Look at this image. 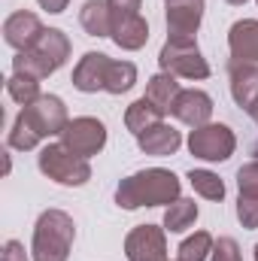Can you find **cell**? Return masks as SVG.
Masks as SVG:
<instances>
[{
	"instance_id": "obj_1",
	"label": "cell",
	"mask_w": 258,
	"mask_h": 261,
	"mask_svg": "<svg viewBox=\"0 0 258 261\" xmlns=\"http://www.w3.org/2000/svg\"><path fill=\"white\" fill-rule=\"evenodd\" d=\"M179 176L164 167H146L125 176L116 189V203L122 210H140V206H170L179 195Z\"/></svg>"
},
{
	"instance_id": "obj_2",
	"label": "cell",
	"mask_w": 258,
	"mask_h": 261,
	"mask_svg": "<svg viewBox=\"0 0 258 261\" xmlns=\"http://www.w3.org/2000/svg\"><path fill=\"white\" fill-rule=\"evenodd\" d=\"M73 240H76L73 216L64 210H43L34 225V240H31L34 261H67Z\"/></svg>"
},
{
	"instance_id": "obj_3",
	"label": "cell",
	"mask_w": 258,
	"mask_h": 261,
	"mask_svg": "<svg viewBox=\"0 0 258 261\" xmlns=\"http://www.w3.org/2000/svg\"><path fill=\"white\" fill-rule=\"evenodd\" d=\"M70 37L58 28H46L43 37L37 40L34 49L28 52H18L12 58V73H21V76H34V79H46L52 76L55 70H61L70 58Z\"/></svg>"
},
{
	"instance_id": "obj_4",
	"label": "cell",
	"mask_w": 258,
	"mask_h": 261,
	"mask_svg": "<svg viewBox=\"0 0 258 261\" xmlns=\"http://www.w3.org/2000/svg\"><path fill=\"white\" fill-rule=\"evenodd\" d=\"M37 164H40V173L49 176V179L58 182V186L76 189V186H85V182L91 179V164H88V158L70 152L64 143H49V146H43Z\"/></svg>"
},
{
	"instance_id": "obj_5",
	"label": "cell",
	"mask_w": 258,
	"mask_h": 261,
	"mask_svg": "<svg viewBox=\"0 0 258 261\" xmlns=\"http://www.w3.org/2000/svg\"><path fill=\"white\" fill-rule=\"evenodd\" d=\"M158 67L164 73H173L183 79H207L210 76V64H207L203 52L197 49V40H189V37H167L158 52Z\"/></svg>"
},
{
	"instance_id": "obj_6",
	"label": "cell",
	"mask_w": 258,
	"mask_h": 261,
	"mask_svg": "<svg viewBox=\"0 0 258 261\" xmlns=\"http://www.w3.org/2000/svg\"><path fill=\"white\" fill-rule=\"evenodd\" d=\"M237 149L234 130L222 122H207L189 134V152L200 161H228Z\"/></svg>"
},
{
	"instance_id": "obj_7",
	"label": "cell",
	"mask_w": 258,
	"mask_h": 261,
	"mask_svg": "<svg viewBox=\"0 0 258 261\" xmlns=\"http://www.w3.org/2000/svg\"><path fill=\"white\" fill-rule=\"evenodd\" d=\"M31 130L40 137V140H49V137H58V134H64L67 128V107L64 100L58 97V94H43V97H37L34 103H28V107H21V113H18Z\"/></svg>"
},
{
	"instance_id": "obj_8",
	"label": "cell",
	"mask_w": 258,
	"mask_h": 261,
	"mask_svg": "<svg viewBox=\"0 0 258 261\" xmlns=\"http://www.w3.org/2000/svg\"><path fill=\"white\" fill-rule=\"evenodd\" d=\"M61 143L70 152H76L82 158H91L107 146V125L100 119H94V116H76V119L67 122Z\"/></svg>"
},
{
	"instance_id": "obj_9",
	"label": "cell",
	"mask_w": 258,
	"mask_h": 261,
	"mask_svg": "<svg viewBox=\"0 0 258 261\" xmlns=\"http://www.w3.org/2000/svg\"><path fill=\"white\" fill-rule=\"evenodd\" d=\"M125 258L128 261H167V228L137 225L125 237Z\"/></svg>"
},
{
	"instance_id": "obj_10",
	"label": "cell",
	"mask_w": 258,
	"mask_h": 261,
	"mask_svg": "<svg viewBox=\"0 0 258 261\" xmlns=\"http://www.w3.org/2000/svg\"><path fill=\"white\" fill-rule=\"evenodd\" d=\"M164 21H167V37L194 40V34L203 21V0H167Z\"/></svg>"
},
{
	"instance_id": "obj_11",
	"label": "cell",
	"mask_w": 258,
	"mask_h": 261,
	"mask_svg": "<svg viewBox=\"0 0 258 261\" xmlns=\"http://www.w3.org/2000/svg\"><path fill=\"white\" fill-rule=\"evenodd\" d=\"M43 21H40V15H34V12H28V9H18V12H12L6 21H3V40L15 49V52H28V49H34L37 46V40L43 37Z\"/></svg>"
},
{
	"instance_id": "obj_12",
	"label": "cell",
	"mask_w": 258,
	"mask_h": 261,
	"mask_svg": "<svg viewBox=\"0 0 258 261\" xmlns=\"http://www.w3.org/2000/svg\"><path fill=\"white\" fill-rule=\"evenodd\" d=\"M170 116L179 119V122L189 125V128H200V125H207L210 116H213V97H210L207 91H200V88H183V91L176 94L173 107H170Z\"/></svg>"
},
{
	"instance_id": "obj_13",
	"label": "cell",
	"mask_w": 258,
	"mask_h": 261,
	"mask_svg": "<svg viewBox=\"0 0 258 261\" xmlns=\"http://www.w3.org/2000/svg\"><path fill=\"white\" fill-rule=\"evenodd\" d=\"M228 85H231L234 103L249 113L258 103V64L228 61Z\"/></svg>"
},
{
	"instance_id": "obj_14",
	"label": "cell",
	"mask_w": 258,
	"mask_h": 261,
	"mask_svg": "<svg viewBox=\"0 0 258 261\" xmlns=\"http://www.w3.org/2000/svg\"><path fill=\"white\" fill-rule=\"evenodd\" d=\"M110 55L104 52H85L79 58V64L73 67V88L76 91H85V94H94V91H104L107 88V70H110Z\"/></svg>"
},
{
	"instance_id": "obj_15",
	"label": "cell",
	"mask_w": 258,
	"mask_h": 261,
	"mask_svg": "<svg viewBox=\"0 0 258 261\" xmlns=\"http://www.w3.org/2000/svg\"><path fill=\"white\" fill-rule=\"evenodd\" d=\"M228 49H231V61L258 64V18H240L231 24Z\"/></svg>"
},
{
	"instance_id": "obj_16",
	"label": "cell",
	"mask_w": 258,
	"mask_h": 261,
	"mask_svg": "<svg viewBox=\"0 0 258 261\" xmlns=\"http://www.w3.org/2000/svg\"><path fill=\"white\" fill-rule=\"evenodd\" d=\"M137 146H140V152H146V155H155V158H164V155H173L179 146H183V134L173 128V125H155V128H149L146 134H140L137 137Z\"/></svg>"
},
{
	"instance_id": "obj_17",
	"label": "cell",
	"mask_w": 258,
	"mask_h": 261,
	"mask_svg": "<svg viewBox=\"0 0 258 261\" xmlns=\"http://www.w3.org/2000/svg\"><path fill=\"white\" fill-rule=\"evenodd\" d=\"M113 43L125 52H137L149 43V21L143 15H131L113 21Z\"/></svg>"
},
{
	"instance_id": "obj_18",
	"label": "cell",
	"mask_w": 258,
	"mask_h": 261,
	"mask_svg": "<svg viewBox=\"0 0 258 261\" xmlns=\"http://www.w3.org/2000/svg\"><path fill=\"white\" fill-rule=\"evenodd\" d=\"M79 24L88 37H113V12L107 0H85L79 9Z\"/></svg>"
},
{
	"instance_id": "obj_19",
	"label": "cell",
	"mask_w": 258,
	"mask_h": 261,
	"mask_svg": "<svg viewBox=\"0 0 258 261\" xmlns=\"http://www.w3.org/2000/svg\"><path fill=\"white\" fill-rule=\"evenodd\" d=\"M161 122H164V110H158L149 97H137L128 110H125V128H128L134 137L146 134L149 128H155V125H161Z\"/></svg>"
},
{
	"instance_id": "obj_20",
	"label": "cell",
	"mask_w": 258,
	"mask_h": 261,
	"mask_svg": "<svg viewBox=\"0 0 258 261\" xmlns=\"http://www.w3.org/2000/svg\"><path fill=\"white\" fill-rule=\"evenodd\" d=\"M183 88H179V82H176V76L173 73H155L149 82H146V94L143 97H149L158 110H164V113H170V107H173V100H176V94H179Z\"/></svg>"
},
{
	"instance_id": "obj_21",
	"label": "cell",
	"mask_w": 258,
	"mask_h": 261,
	"mask_svg": "<svg viewBox=\"0 0 258 261\" xmlns=\"http://www.w3.org/2000/svg\"><path fill=\"white\" fill-rule=\"evenodd\" d=\"M197 222V203L192 197H176L167 210H164V228L170 234H183Z\"/></svg>"
},
{
	"instance_id": "obj_22",
	"label": "cell",
	"mask_w": 258,
	"mask_h": 261,
	"mask_svg": "<svg viewBox=\"0 0 258 261\" xmlns=\"http://www.w3.org/2000/svg\"><path fill=\"white\" fill-rule=\"evenodd\" d=\"M216 240L210 231H194L192 237H186L176 249V261H210Z\"/></svg>"
},
{
	"instance_id": "obj_23",
	"label": "cell",
	"mask_w": 258,
	"mask_h": 261,
	"mask_svg": "<svg viewBox=\"0 0 258 261\" xmlns=\"http://www.w3.org/2000/svg\"><path fill=\"white\" fill-rule=\"evenodd\" d=\"M137 85V64L131 61H110V70H107V88L110 94H125Z\"/></svg>"
},
{
	"instance_id": "obj_24",
	"label": "cell",
	"mask_w": 258,
	"mask_h": 261,
	"mask_svg": "<svg viewBox=\"0 0 258 261\" xmlns=\"http://www.w3.org/2000/svg\"><path fill=\"white\" fill-rule=\"evenodd\" d=\"M6 94H9L18 107H28V103H34L37 97H43V94H40V79L12 73V76L6 79Z\"/></svg>"
},
{
	"instance_id": "obj_25",
	"label": "cell",
	"mask_w": 258,
	"mask_h": 261,
	"mask_svg": "<svg viewBox=\"0 0 258 261\" xmlns=\"http://www.w3.org/2000/svg\"><path fill=\"white\" fill-rule=\"evenodd\" d=\"M186 179L192 182L194 192L200 197H207V200H222V197H225V182H222L219 173H213V170H189Z\"/></svg>"
},
{
	"instance_id": "obj_26",
	"label": "cell",
	"mask_w": 258,
	"mask_h": 261,
	"mask_svg": "<svg viewBox=\"0 0 258 261\" xmlns=\"http://www.w3.org/2000/svg\"><path fill=\"white\" fill-rule=\"evenodd\" d=\"M9 146H12V149H18V152H31V149H37V146H40V137L31 130V125H28L21 116H15V122H12V130H9Z\"/></svg>"
},
{
	"instance_id": "obj_27",
	"label": "cell",
	"mask_w": 258,
	"mask_h": 261,
	"mask_svg": "<svg viewBox=\"0 0 258 261\" xmlns=\"http://www.w3.org/2000/svg\"><path fill=\"white\" fill-rule=\"evenodd\" d=\"M237 219L246 231H255L258 228V197L240 195L237 197Z\"/></svg>"
},
{
	"instance_id": "obj_28",
	"label": "cell",
	"mask_w": 258,
	"mask_h": 261,
	"mask_svg": "<svg viewBox=\"0 0 258 261\" xmlns=\"http://www.w3.org/2000/svg\"><path fill=\"white\" fill-rule=\"evenodd\" d=\"M237 189H240V195L258 197V158L237 170Z\"/></svg>"
},
{
	"instance_id": "obj_29",
	"label": "cell",
	"mask_w": 258,
	"mask_h": 261,
	"mask_svg": "<svg viewBox=\"0 0 258 261\" xmlns=\"http://www.w3.org/2000/svg\"><path fill=\"white\" fill-rule=\"evenodd\" d=\"M210 261H243V252H240V243L234 237H219L213 252H210Z\"/></svg>"
},
{
	"instance_id": "obj_30",
	"label": "cell",
	"mask_w": 258,
	"mask_h": 261,
	"mask_svg": "<svg viewBox=\"0 0 258 261\" xmlns=\"http://www.w3.org/2000/svg\"><path fill=\"white\" fill-rule=\"evenodd\" d=\"M107 3H110L113 21H119V18H131V15H140V9H143V0H107Z\"/></svg>"
},
{
	"instance_id": "obj_31",
	"label": "cell",
	"mask_w": 258,
	"mask_h": 261,
	"mask_svg": "<svg viewBox=\"0 0 258 261\" xmlns=\"http://www.w3.org/2000/svg\"><path fill=\"white\" fill-rule=\"evenodd\" d=\"M0 261H28V252L18 240H6L3 243V252H0Z\"/></svg>"
},
{
	"instance_id": "obj_32",
	"label": "cell",
	"mask_w": 258,
	"mask_h": 261,
	"mask_svg": "<svg viewBox=\"0 0 258 261\" xmlns=\"http://www.w3.org/2000/svg\"><path fill=\"white\" fill-rule=\"evenodd\" d=\"M40 3V9H46V12H52V15H58V12H64L67 3L70 0H37Z\"/></svg>"
},
{
	"instance_id": "obj_33",
	"label": "cell",
	"mask_w": 258,
	"mask_h": 261,
	"mask_svg": "<svg viewBox=\"0 0 258 261\" xmlns=\"http://www.w3.org/2000/svg\"><path fill=\"white\" fill-rule=\"evenodd\" d=\"M249 116H252V122H255V125H258V103H255V107H252V110H249Z\"/></svg>"
},
{
	"instance_id": "obj_34",
	"label": "cell",
	"mask_w": 258,
	"mask_h": 261,
	"mask_svg": "<svg viewBox=\"0 0 258 261\" xmlns=\"http://www.w3.org/2000/svg\"><path fill=\"white\" fill-rule=\"evenodd\" d=\"M225 3H231V6H243L246 0H225Z\"/></svg>"
},
{
	"instance_id": "obj_35",
	"label": "cell",
	"mask_w": 258,
	"mask_h": 261,
	"mask_svg": "<svg viewBox=\"0 0 258 261\" xmlns=\"http://www.w3.org/2000/svg\"><path fill=\"white\" fill-rule=\"evenodd\" d=\"M252 152H255V158H258V140H255V149H252Z\"/></svg>"
},
{
	"instance_id": "obj_36",
	"label": "cell",
	"mask_w": 258,
	"mask_h": 261,
	"mask_svg": "<svg viewBox=\"0 0 258 261\" xmlns=\"http://www.w3.org/2000/svg\"><path fill=\"white\" fill-rule=\"evenodd\" d=\"M255 261H258V243H255Z\"/></svg>"
},
{
	"instance_id": "obj_37",
	"label": "cell",
	"mask_w": 258,
	"mask_h": 261,
	"mask_svg": "<svg viewBox=\"0 0 258 261\" xmlns=\"http://www.w3.org/2000/svg\"><path fill=\"white\" fill-rule=\"evenodd\" d=\"M255 3H258V0H255Z\"/></svg>"
}]
</instances>
